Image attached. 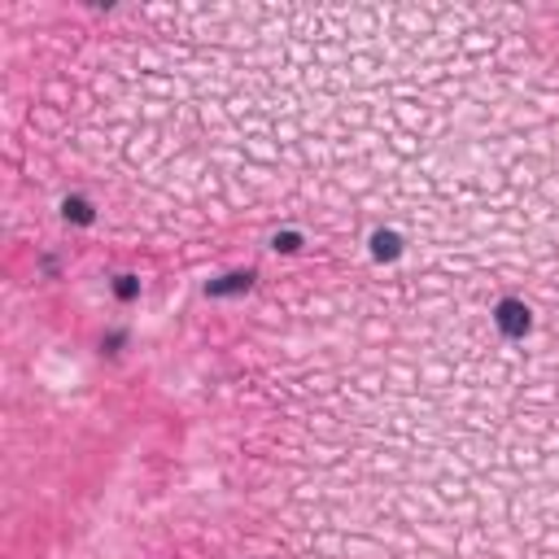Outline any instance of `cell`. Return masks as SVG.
Wrapping results in <instances>:
<instances>
[{"mask_svg":"<svg viewBox=\"0 0 559 559\" xmlns=\"http://www.w3.org/2000/svg\"><path fill=\"white\" fill-rule=\"evenodd\" d=\"M498 323H502L507 332H524V328H528V314H524L515 301H502V310H498Z\"/></svg>","mask_w":559,"mask_h":559,"instance_id":"6da1fadb","label":"cell"}]
</instances>
